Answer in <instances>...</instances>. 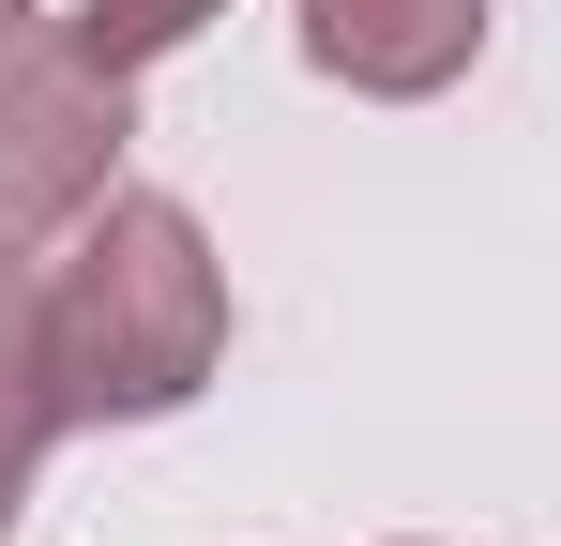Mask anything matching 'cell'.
<instances>
[{"label":"cell","instance_id":"obj_1","mask_svg":"<svg viewBox=\"0 0 561 546\" xmlns=\"http://www.w3.org/2000/svg\"><path fill=\"white\" fill-rule=\"evenodd\" d=\"M228 364V273L183 197H92L46 259V379L61 425H152Z\"/></svg>","mask_w":561,"mask_h":546},{"label":"cell","instance_id":"obj_2","mask_svg":"<svg viewBox=\"0 0 561 546\" xmlns=\"http://www.w3.org/2000/svg\"><path fill=\"white\" fill-rule=\"evenodd\" d=\"M137 137V77L92 31H31L0 61V243H61Z\"/></svg>","mask_w":561,"mask_h":546},{"label":"cell","instance_id":"obj_3","mask_svg":"<svg viewBox=\"0 0 561 546\" xmlns=\"http://www.w3.org/2000/svg\"><path fill=\"white\" fill-rule=\"evenodd\" d=\"M470 46H485V0H304V61L334 91H379V106L456 91Z\"/></svg>","mask_w":561,"mask_h":546},{"label":"cell","instance_id":"obj_4","mask_svg":"<svg viewBox=\"0 0 561 546\" xmlns=\"http://www.w3.org/2000/svg\"><path fill=\"white\" fill-rule=\"evenodd\" d=\"M46 441H61V379H46V243H0V532H15Z\"/></svg>","mask_w":561,"mask_h":546},{"label":"cell","instance_id":"obj_5","mask_svg":"<svg viewBox=\"0 0 561 546\" xmlns=\"http://www.w3.org/2000/svg\"><path fill=\"white\" fill-rule=\"evenodd\" d=\"M213 15H228V0H77V31H92L122 77H137V61H168V46H197Z\"/></svg>","mask_w":561,"mask_h":546},{"label":"cell","instance_id":"obj_6","mask_svg":"<svg viewBox=\"0 0 561 546\" xmlns=\"http://www.w3.org/2000/svg\"><path fill=\"white\" fill-rule=\"evenodd\" d=\"M31 31H46V15H31V0H0V61H15V46H31Z\"/></svg>","mask_w":561,"mask_h":546}]
</instances>
